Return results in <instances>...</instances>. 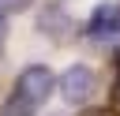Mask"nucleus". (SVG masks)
<instances>
[{
  "label": "nucleus",
  "mask_w": 120,
  "mask_h": 116,
  "mask_svg": "<svg viewBox=\"0 0 120 116\" xmlns=\"http://www.w3.org/2000/svg\"><path fill=\"white\" fill-rule=\"evenodd\" d=\"M82 116H116L112 109H90V112H82Z\"/></svg>",
  "instance_id": "nucleus-8"
},
{
  "label": "nucleus",
  "mask_w": 120,
  "mask_h": 116,
  "mask_svg": "<svg viewBox=\"0 0 120 116\" xmlns=\"http://www.w3.org/2000/svg\"><path fill=\"white\" fill-rule=\"evenodd\" d=\"M116 71H120V49H116Z\"/></svg>",
  "instance_id": "nucleus-10"
},
{
  "label": "nucleus",
  "mask_w": 120,
  "mask_h": 116,
  "mask_svg": "<svg viewBox=\"0 0 120 116\" xmlns=\"http://www.w3.org/2000/svg\"><path fill=\"white\" fill-rule=\"evenodd\" d=\"M86 30H90V37H116L120 34V4L116 0L98 4L94 15H90V22H86Z\"/></svg>",
  "instance_id": "nucleus-3"
},
{
  "label": "nucleus",
  "mask_w": 120,
  "mask_h": 116,
  "mask_svg": "<svg viewBox=\"0 0 120 116\" xmlns=\"http://www.w3.org/2000/svg\"><path fill=\"white\" fill-rule=\"evenodd\" d=\"M4 34H8V26H4V15H0V41H4Z\"/></svg>",
  "instance_id": "nucleus-9"
},
{
  "label": "nucleus",
  "mask_w": 120,
  "mask_h": 116,
  "mask_svg": "<svg viewBox=\"0 0 120 116\" xmlns=\"http://www.w3.org/2000/svg\"><path fill=\"white\" fill-rule=\"evenodd\" d=\"M112 112H120V82L112 86Z\"/></svg>",
  "instance_id": "nucleus-7"
},
{
  "label": "nucleus",
  "mask_w": 120,
  "mask_h": 116,
  "mask_svg": "<svg viewBox=\"0 0 120 116\" xmlns=\"http://www.w3.org/2000/svg\"><path fill=\"white\" fill-rule=\"evenodd\" d=\"M4 116H34V105H30L26 97L11 94V97H8V105H4Z\"/></svg>",
  "instance_id": "nucleus-5"
},
{
  "label": "nucleus",
  "mask_w": 120,
  "mask_h": 116,
  "mask_svg": "<svg viewBox=\"0 0 120 116\" xmlns=\"http://www.w3.org/2000/svg\"><path fill=\"white\" fill-rule=\"evenodd\" d=\"M94 90H98V79H94V71L82 67V64H75V67H68V71L60 75V94H64L68 105H86Z\"/></svg>",
  "instance_id": "nucleus-2"
},
{
  "label": "nucleus",
  "mask_w": 120,
  "mask_h": 116,
  "mask_svg": "<svg viewBox=\"0 0 120 116\" xmlns=\"http://www.w3.org/2000/svg\"><path fill=\"white\" fill-rule=\"evenodd\" d=\"M38 26H41L52 41L71 37V15H68V11H60V7H45V11L38 15Z\"/></svg>",
  "instance_id": "nucleus-4"
},
{
  "label": "nucleus",
  "mask_w": 120,
  "mask_h": 116,
  "mask_svg": "<svg viewBox=\"0 0 120 116\" xmlns=\"http://www.w3.org/2000/svg\"><path fill=\"white\" fill-rule=\"evenodd\" d=\"M52 90H56V75H52L45 64H30V67H22V71H19V79H15V94H19V97H26L34 109H38Z\"/></svg>",
  "instance_id": "nucleus-1"
},
{
  "label": "nucleus",
  "mask_w": 120,
  "mask_h": 116,
  "mask_svg": "<svg viewBox=\"0 0 120 116\" xmlns=\"http://www.w3.org/2000/svg\"><path fill=\"white\" fill-rule=\"evenodd\" d=\"M26 7V0H0V11H19Z\"/></svg>",
  "instance_id": "nucleus-6"
}]
</instances>
